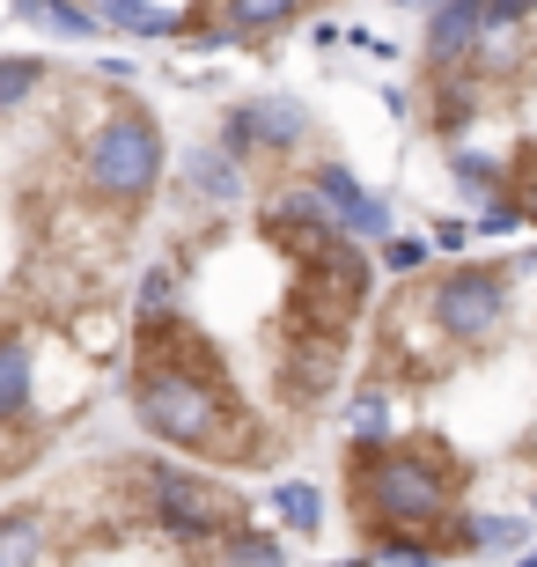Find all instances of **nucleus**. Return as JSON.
Segmentation results:
<instances>
[{"mask_svg": "<svg viewBox=\"0 0 537 567\" xmlns=\"http://www.w3.org/2000/svg\"><path fill=\"white\" fill-rule=\"evenodd\" d=\"M375 288L369 192L324 126L266 96L221 104L199 141H169L125 288L133 435L250 486L288 480L339 413Z\"/></svg>", "mask_w": 537, "mask_h": 567, "instance_id": "obj_1", "label": "nucleus"}, {"mask_svg": "<svg viewBox=\"0 0 537 567\" xmlns=\"http://www.w3.org/2000/svg\"><path fill=\"white\" fill-rule=\"evenodd\" d=\"M324 472L361 560H537V236L375 288Z\"/></svg>", "mask_w": 537, "mask_h": 567, "instance_id": "obj_2", "label": "nucleus"}, {"mask_svg": "<svg viewBox=\"0 0 537 567\" xmlns=\"http://www.w3.org/2000/svg\"><path fill=\"white\" fill-rule=\"evenodd\" d=\"M0 567H317L250 480L111 442L0 502Z\"/></svg>", "mask_w": 537, "mask_h": 567, "instance_id": "obj_3", "label": "nucleus"}, {"mask_svg": "<svg viewBox=\"0 0 537 567\" xmlns=\"http://www.w3.org/2000/svg\"><path fill=\"white\" fill-rule=\"evenodd\" d=\"M405 111L442 192L494 229L537 236V0H442Z\"/></svg>", "mask_w": 537, "mask_h": 567, "instance_id": "obj_4", "label": "nucleus"}, {"mask_svg": "<svg viewBox=\"0 0 537 567\" xmlns=\"http://www.w3.org/2000/svg\"><path fill=\"white\" fill-rule=\"evenodd\" d=\"M347 0H22V16L60 38H147V44H280Z\"/></svg>", "mask_w": 537, "mask_h": 567, "instance_id": "obj_5", "label": "nucleus"}, {"mask_svg": "<svg viewBox=\"0 0 537 567\" xmlns=\"http://www.w3.org/2000/svg\"><path fill=\"white\" fill-rule=\"evenodd\" d=\"M361 567H397V560H361Z\"/></svg>", "mask_w": 537, "mask_h": 567, "instance_id": "obj_6", "label": "nucleus"}]
</instances>
